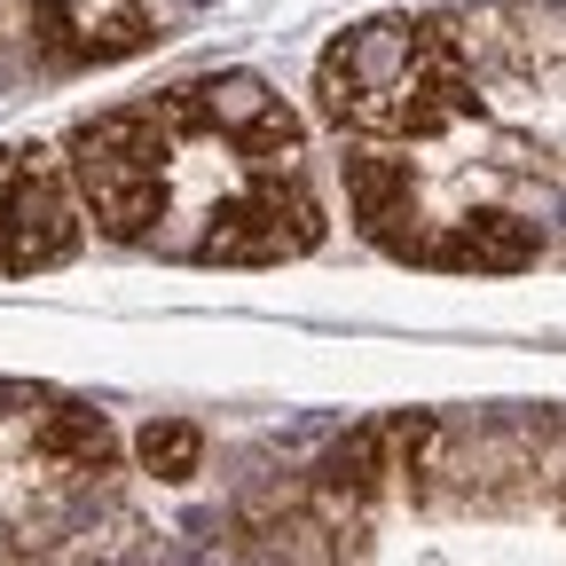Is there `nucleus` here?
<instances>
[{"label":"nucleus","instance_id":"obj_5","mask_svg":"<svg viewBox=\"0 0 566 566\" xmlns=\"http://www.w3.org/2000/svg\"><path fill=\"white\" fill-rule=\"evenodd\" d=\"M346 197H354V221H363V237L394 260L417 268L424 252V229H417V181L401 158H378V150H354L346 158Z\"/></svg>","mask_w":566,"mask_h":566},{"label":"nucleus","instance_id":"obj_6","mask_svg":"<svg viewBox=\"0 0 566 566\" xmlns=\"http://www.w3.org/2000/svg\"><path fill=\"white\" fill-rule=\"evenodd\" d=\"M197 457H205V433H197V424H181V417H158L150 433H142V464H150L158 480H189Z\"/></svg>","mask_w":566,"mask_h":566},{"label":"nucleus","instance_id":"obj_2","mask_svg":"<svg viewBox=\"0 0 566 566\" xmlns=\"http://www.w3.org/2000/svg\"><path fill=\"white\" fill-rule=\"evenodd\" d=\"M315 103L363 142H424L480 111L464 48L433 17H363L315 55Z\"/></svg>","mask_w":566,"mask_h":566},{"label":"nucleus","instance_id":"obj_3","mask_svg":"<svg viewBox=\"0 0 566 566\" xmlns=\"http://www.w3.org/2000/svg\"><path fill=\"white\" fill-rule=\"evenodd\" d=\"M87 244V205L55 150H0V275H48Z\"/></svg>","mask_w":566,"mask_h":566},{"label":"nucleus","instance_id":"obj_1","mask_svg":"<svg viewBox=\"0 0 566 566\" xmlns=\"http://www.w3.org/2000/svg\"><path fill=\"white\" fill-rule=\"evenodd\" d=\"M166 142V260L205 268H275L323 244V197L307 181L300 118L252 71H212L150 95Z\"/></svg>","mask_w":566,"mask_h":566},{"label":"nucleus","instance_id":"obj_4","mask_svg":"<svg viewBox=\"0 0 566 566\" xmlns=\"http://www.w3.org/2000/svg\"><path fill=\"white\" fill-rule=\"evenodd\" d=\"M543 252V229L520 221V212H464V221H449L441 237H424L417 268H449V275H520L535 268Z\"/></svg>","mask_w":566,"mask_h":566}]
</instances>
